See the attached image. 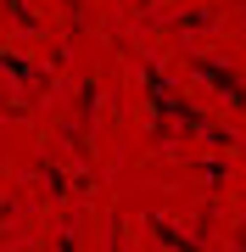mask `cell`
<instances>
[{"label": "cell", "mask_w": 246, "mask_h": 252, "mask_svg": "<svg viewBox=\"0 0 246 252\" xmlns=\"http://www.w3.org/2000/svg\"><path fill=\"white\" fill-rule=\"evenodd\" d=\"M196 73H201V79H213V84H219V90H224L229 101H235V107H246V84L235 79V73H224L219 62H196Z\"/></svg>", "instance_id": "6da1fadb"}]
</instances>
